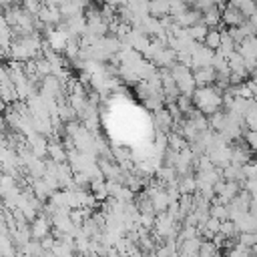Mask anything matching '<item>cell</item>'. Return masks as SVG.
Returning <instances> with one entry per match:
<instances>
[{
	"instance_id": "cell-1",
	"label": "cell",
	"mask_w": 257,
	"mask_h": 257,
	"mask_svg": "<svg viewBox=\"0 0 257 257\" xmlns=\"http://www.w3.org/2000/svg\"><path fill=\"white\" fill-rule=\"evenodd\" d=\"M205 44H207L209 50H211V48H219V44H221V32H217V30L207 32V36H205Z\"/></svg>"
}]
</instances>
